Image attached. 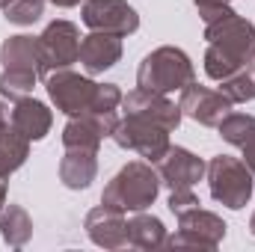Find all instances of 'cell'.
<instances>
[{"mask_svg":"<svg viewBox=\"0 0 255 252\" xmlns=\"http://www.w3.org/2000/svg\"><path fill=\"white\" fill-rule=\"evenodd\" d=\"M157 190H160L157 169H151V163L145 160H130L104 187L101 205H110L122 214H139L151 208V202L157 199Z\"/></svg>","mask_w":255,"mask_h":252,"instance_id":"cell-1","label":"cell"},{"mask_svg":"<svg viewBox=\"0 0 255 252\" xmlns=\"http://www.w3.org/2000/svg\"><path fill=\"white\" fill-rule=\"evenodd\" d=\"M196 80V68H193L190 57L181 48L163 45L154 48L136 68V86L151 89V92H181Z\"/></svg>","mask_w":255,"mask_h":252,"instance_id":"cell-2","label":"cell"},{"mask_svg":"<svg viewBox=\"0 0 255 252\" xmlns=\"http://www.w3.org/2000/svg\"><path fill=\"white\" fill-rule=\"evenodd\" d=\"M208 187H211V196L232 208V211H241L250 205L253 199V172L250 166L241 160V157H229V154H217L211 157L208 163Z\"/></svg>","mask_w":255,"mask_h":252,"instance_id":"cell-3","label":"cell"},{"mask_svg":"<svg viewBox=\"0 0 255 252\" xmlns=\"http://www.w3.org/2000/svg\"><path fill=\"white\" fill-rule=\"evenodd\" d=\"M205 39L211 48H217L223 57H229L241 68H247L255 60V24L241 18L238 12H232L214 24H205Z\"/></svg>","mask_w":255,"mask_h":252,"instance_id":"cell-4","label":"cell"},{"mask_svg":"<svg viewBox=\"0 0 255 252\" xmlns=\"http://www.w3.org/2000/svg\"><path fill=\"white\" fill-rule=\"evenodd\" d=\"M113 142L125 151H136L148 163H157L169 151V130L154 122L136 119V116H125L119 119V125L113 130Z\"/></svg>","mask_w":255,"mask_h":252,"instance_id":"cell-5","label":"cell"},{"mask_svg":"<svg viewBox=\"0 0 255 252\" xmlns=\"http://www.w3.org/2000/svg\"><path fill=\"white\" fill-rule=\"evenodd\" d=\"M45 89L51 95V101L57 104V110L65 116H83L92 107L95 89L98 83L71 71V68H57L51 74H45Z\"/></svg>","mask_w":255,"mask_h":252,"instance_id":"cell-6","label":"cell"},{"mask_svg":"<svg viewBox=\"0 0 255 252\" xmlns=\"http://www.w3.org/2000/svg\"><path fill=\"white\" fill-rule=\"evenodd\" d=\"M80 57V30L71 21H54L39 36V77L68 68Z\"/></svg>","mask_w":255,"mask_h":252,"instance_id":"cell-7","label":"cell"},{"mask_svg":"<svg viewBox=\"0 0 255 252\" xmlns=\"http://www.w3.org/2000/svg\"><path fill=\"white\" fill-rule=\"evenodd\" d=\"M226 223L202 208H193L178 217V232L166 241L169 247H199V250H217L226 238Z\"/></svg>","mask_w":255,"mask_h":252,"instance_id":"cell-8","label":"cell"},{"mask_svg":"<svg viewBox=\"0 0 255 252\" xmlns=\"http://www.w3.org/2000/svg\"><path fill=\"white\" fill-rule=\"evenodd\" d=\"M83 24L95 33L130 36L139 27V15L128 0H83Z\"/></svg>","mask_w":255,"mask_h":252,"instance_id":"cell-9","label":"cell"},{"mask_svg":"<svg viewBox=\"0 0 255 252\" xmlns=\"http://www.w3.org/2000/svg\"><path fill=\"white\" fill-rule=\"evenodd\" d=\"M181 116H190L193 122L205 127H220V122L232 113V101L226 98L223 89H211V86H199L193 80L187 89H181Z\"/></svg>","mask_w":255,"mask_h":252,"instance_id":"cell-10","label":"cell"},{"mask_svg":"<svg viewBox=\"0 0 255 252\" xmlns=\"http://www.w3.org/2000/svg\"><path fill=\"white\" fill-rule=\"evenodd\" d=\"M122 110H125V116L154 122V125L166 127V130H175L181 125V107L172 104L163 92H151V89H142V86L122 95Z\"/></svg>","mask_w":255,"mask_h":252,"instance_id":"cell-11","label":"cell"},{"mask_svg":"<svg viewBox=\"0 0 255 252\" xmlns=\"http://www.w3.org/2000/svg\"><path fill=\"white\" fill-rule=\"evenodd\" d=\"M154 166H157L160 184H166L169 190L193 187V184H199V181L205 178V172H208V163H205L202 157H196L193 151L178 148V145H175V148L169 145V151H166Z\"/></svg>","mask_w":255,"mask_h":252,"instance_id":"cell-12","label":"cell"},{"mask_svg":"<svg viewBox=\"0 0 255 252\" xmlns=\"http://www.w3.org/2000/svg\"><path fill=\"white\" fill-rule=\"evenodd\" d=\"M89 241L101 250H125L128 247V220L122 211L110 208V205H98L86 214L83 223Z\"/></svg>","mask_w":255,"mask_h":252,"instance_id":"cell-13","label":"cell"},{"mask_svg":"<svg viewBox=\"0 0 255 252\" xmlns=\"http://www.w3.org/2000/svg\"><path fill=\"white\" fill-rule=\"evenodd\" d=\"M122 60V36L113 33H89L80 39V57L77 63L86 68V74H104L107 68Z\"/></svg>","mask_w":255,"mask_h":252,"instance_id":"cell-14","label":"cell"},{"mask_svg":"<svg viewBox=\"0 0 255 252\" xmlns=\"http://www.w3.org/2000/svg\"><path fill=\"white\" fill-rule=\"evenodd\" d=\"M98 148H65L60 160V181L68 190H86L98 175Z\"/></svg>","mask_w":255,"mask_h":252,"instance_id":"cell-15","label":"cell"},{"mask_svg":"<svg viewBox=\"0 0 255 252\" xmlns=\"http://www.w3.org/2000/svg\"><path fill=\"white\" fill-rule=\"evenodd\" d=\"M9 122L33 142V139H45V136L51 133L54 116H51V110H48L42 101H36V98L30 95V98L15 101V107H12V113H9Z\"/></svg>","mask_w":255,"mask_h":252,"instance_id":"cell-16","label":"cell"},{"mask_svg":"<svg viewBox=\"0 0 255 252\" xmlns=\"http://www.w3.org/2000/svg\"><path fill=\"white\" fill-rule=\"evenodd\" d=\"M220 136L232 145H238L244 151V163L250 166V172L255 175V116L247 113H229L220 122Z\"/></svg>","mask_w":255,"mask_h":252,"instance_id":"cell-17","label":"cell"},{"mask_svg":"<svg viewBox=\"0 0 255 252\" xmlns=\"http://www.w3.org/2000/svg\"><path fill=\"white\" fill-rule=\"evenodd\" d=\"M0 63L3 68L18 71H36L39 74V36H9L0 45Z\"/></svg>","mask_w":255,"mask_h":252,"instance_id":"cell-18","label":"cell"},{"mask_svg":"<svg viewBox=\"0 0 255 252\" xmlns=\"http://www.w3.org/2000/svg\"><path fill=\"white\" fill-rule=\"evenodd\" d=\"M27 154H30V139L6 119L0 125V172L9 178L15 169L24 166Z\"/></svg>","mask_w":255,"mask_h":252,"instance_id":"cell-19","label":"cell"},{"mask_svg":"<svg viewBox=\"0 0 255 252\" xmlns=\"http://www.w3.org/2000/svg\"><path fill=\"white\" fill-rule=\"evenodd\" d=\"M166 244V229L157 217L151 214H136L133 220H128V247L136 250H157Z\"/></svg>","mask_w":255,"mask_h":252,"instance_id":"cell-20","label":"cell"},{"mask_svg":"<svg viewBox=\"0 0 255 252\" xmlns=\"http://www.w3.org/2000/svg\"><path fill=\"white\" fill-rule=\"evenodd\" d=\"M0 235L9 247L21 250L30 238H33V220L21 205H6L0 211Z\"/></svg>","mask_w":255,"mask_h":252,"instance_id":"cell-21","label":"cell"},{"mask_svg":"<svg viewBox=\"0 0 255 252\" xmlns=\"http://www.w3.org/2000/svg\"><path fill=\"white\" fill-rule=\"evenodd\" d=\"M101 130L92 125L86 116H71V122L63 127V145L65 148H98L101 145Z\"/></svg>","mask_w":255,"mask_h":252,"instance_id":"cell-22","label":"cell"},{"mask_svg":"<svg viewBox=\"0 0 255 252\" xmlns=\"http://www.w3.org/2000/svg\"><path fill=\"white\" fill-rule=\"evenodd\" d=\"M36 80H39V74H36V71L3 68V74H0V95H3V98H9V101L30 98V95H33V89H36Z\"/></svg>","mask_w":255,"mask_h":252,"instance_id":"cell-23","label":"cell"},{"mask_svg":"<svg viewBox=\"0 0 255 252\" xmlns=\"http://www.w3.org/2000/svg\"><path fill=\"white\" fill-rule=\"evenodd\" d=\"M3 12H6V21H9V24L27 27V24H33V21L42 18V12H45V0H12Z\"/></svg>","mask_w":255,"mask_h":252,"instance_id":"cell-24","label":"cell"},{"mask_svg":"<svg viewBox=\"0 0 255 252\" xmlns=\"http://www.w3.org/2000/svg\"><path fill=\"white\" fill-rule=\"evenodd\" d=\"M220 89L226 92V98H229L232 104H247V101H253V98H255L253 77H250V71H247V68H244V71H238V74H232L229 80H223V83H220Z\"/></svg>","mask_w":255,"mask_h":252,"instance_id":"cell-25","label":"cell"},{"mask_svg":"<svg viewBox=\"0 0 255 252\" xmlns=\"http://www.w3.org/2000/svg\"><path fill=\"white\" fill-rule=\"evenodd\" d=\"M193 208H199V199H196V193L193 187H175L169 193V211L175 214V217H181V214H187Z\"/></svg>","mask_w":255,"mask_h":252,"instance_id":"cell-26","label":"cell"},{"mask_svg":"<svg viewBox=\"0 0 255 252\" xmlns=\"http://www.w3.org/2000/svg\"><path fill=\"white\" fill-rule=\"evenodd\" d=\"M196 12H199V18H202L205 24H214V21L232 15L235 9H232V6H220V3H196Z\"/></svg>","mask_w":255,"mask_h":252,"instance_id":"cell-27","label":"cell"},{"mask_svg":"<svg viewBox=\"0 0 255 252\" xmlns=\"http://www.w3.org/2000/svg\"><path fill=\"white\" fill-rule=\"evenodd\" d=\"M54 6H60V9H71V6H77V3H83V0H51Z\"/></svg>","mask_w":255,"mask_h":252,"instance_id":"cell-28","label":"cell"},{"mask_svg":"<svg viewBox=\"0 0 255 252\" xmlns=\"http://www.w3.org/2000/svg\"><path fill=\"white\" fill-rule=\"evenodd\" d=\"M6 208V178H0V211Z\"/></svg>","mask_w":255,"mask_h":252,"instance_id":"cell-29","label":"cell"},{"mask_svg":"<svg viewBox=\"0 0 255 252\" xmlns=\"http://www.w3.org/2000/svg\"><path fill=\"white\" fill-rule=\"evenodd\" d=\"M196 3H220V6H229L232 0H196Z\"/></svg>","mask_w":255,"mask_h":252,"instance_id":"cell-30","label":"cell"},{"mask_svg":"<svg viewBox=\"0 0 255 252\" xmlns=\"http://www.w3.org/2000/svg\"><path fill=\"white\" fill-rule=\"evenodd\" d=\"M247 71H250V77H253V86H255V60L250 63V68H247Z\"/></svg>","mask_w":255,"mask_h":252,"instance_id":"cell-31","label":"cell"},{"mask_svg":"<svg viewBox=\"0 0 255 252\" xmlns=\"http://www.w3.org/2000/svg\"><path fill=\"white\" fill-rule=\"evenodd\" d=\"M6 122V107H3V101H0V125Z\"/></svg>","mask_w":255,"mask_h":252,"instance_id":"cell-32","label":"cell"},{"mask_svg":"<svg viewBox=\"0 0 255 252\" xmlns=\"http://www.w3.org/2000/svg\"><path fill=\"white\" fill-rule=\"evenodd\" d=\"M9 3H12V0H0V9H6V6H9Z\"/></svg>","mask_w":255,"mask_h":252,"instance_id":"cell-33","label":"cell"},{"mask_svg":"<svg viewBox=\"0 0 255 252\" xmlns=\"http://www.w3.org/2000/svg\"><path fill=\"white\" fill-rule=\"evenodd\" d=\"M250 229H253V235H255V214H253V220H250Z\"/></svg>","mask_w":255,"mask_h":252,"instance_id":"cell-34","label":"cell"},{"mask_svg":"<svg viewBox=\"0 0 255 252\" xmlns=\"http://www.w3.org/2000/svg\"><path fill=\"white\" fill-rule=\"evenodd\" d=\"M0 178H6V175H3V172H0Z\"/></svg>","mask_w":255,"mask_h":252,"instance_id":"cell-35","label":"cell"}]
</instances>
